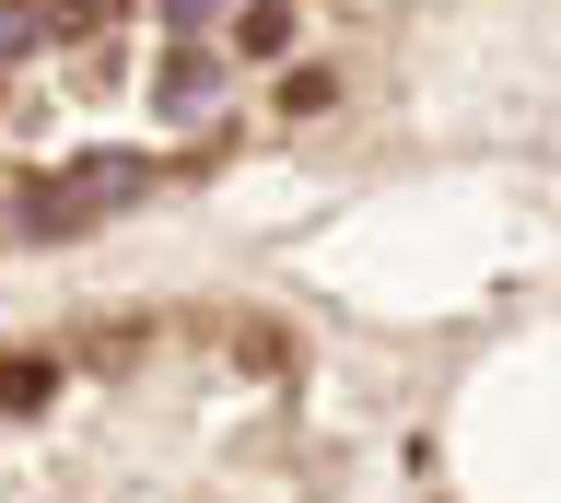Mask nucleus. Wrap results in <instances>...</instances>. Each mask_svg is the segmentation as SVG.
I'll use <instances>...</instances> for the list:
<instances>
[{"label":"nucleus","instance_id":"5","mask_svg":"<svg viewBox=\"0 0 561 503\" xmlns=\"http://www.w3.org/2000/svg\"><path fill=\"white\" fill-rule=\"evenodd\" d=\"M35 36H47V0H0V59H24Z\"/></svg>","mask_w":561,"mask_h":503},{"label":"nucleus","instance_id":"3","mask_svg":"<svg viewBox=\"0 0 561 503\" xmlns=\"http://www.w3.org/2000/svg\"><path fill=\"white\" fill-rule=\"evenodd\" d=\"M234 47H245V59H280V47H293V0H245Z\"/></svg>","mask_w":561,"mask_h":503},{"label":"nucleus","instance_id":"4","mask_svg":"<svg viewBox=\"0 0 561 503\" xmlns=\"http://www.w3.org/2000/svg\"><path fill=\"white\" fill-rule=\"evenodd\" d=\"M47 387H59V363H0V410H47Z\"/></svg>","mask_w":561,"mask_h":503},{"label":"nucleus","instance_id":"1","mask_svg":"<svg viewBox=\"0 0 561 503\" xmlns=\"http://www.w3.org/2000/svg\"><path fill=\"white\" fill-rule=\"evenodd\" d=\"M140 187H152V164L140 152H94V164H70V176H47V187H24V235H82V222H105V212H129Z\"/></svg>","mask_w":561,"mask_h":503},{"label":"nucleus","instance_id":"7","mask_svg":"<svg viewBox=\"0 0 561 503\" xmlns=\"http://www.w3.org/2000/svg\"><path fill=\"white\" fill-rule=\"evenodd\" d=\"M164 12H175V24H210V12H222V0H164Z\"/></svg>","mask_w":561,"mask_h":503},{"label":"nucleus","instance_id":"2","mask_svg":"<svg viewBox=\"0 0 561 503\" xmlns=\"http://www.w3.org/2000/svg\"><path fill=\"white\" fill-rule=\"evenodd\" d=\"M152 94H164V117H210V94H222V59H210V47H175Z\"/></svg>","mask_w":561,"mask_h":503},{"label":"nucleus","instance_id":"6","mask_svg":"<svg viewBox=\"0 0 561 503\" xmlns=\"http://www.w3.org/2000/svg\"><path fill=\"white\" fill-rule=\"evenodd\" d=\"M129 0H47V24H70V36H94V24H117Z\"/></svg>","mask_w":561,"mask_h":503}]
</instances>
